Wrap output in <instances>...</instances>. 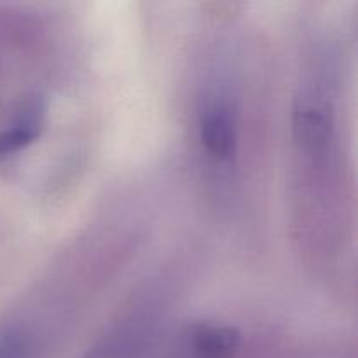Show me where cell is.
I'll return each mask as SVG.
<instances>
[{
    "label": "cell",
    "mask_w": 358,
    "mask_h": 358,
    "mask_svg": "<svg viewBox=\"0 0 358 358\" xmlns=\"http://www.w3.org/2000/svg\"><path fill=\"white\" fill-rule=\"evenodd\" d=\"M196 133L210 170L229 177L240 150V103L224 79H213L203 87L196 108Z\"/></svg>",
    "instance_id": "6da1fadb"
},
{
    "label": "cell",
    "mask_w": 358,
    "mask_h": 358,
    "mask_svg": "<svg viewBox=\"0 0 358 358\" xmlns=\"http://www.w3.org/2000/svg\"><path fill=\"white\" fill-rule=\"evenodd\" d=\"M292 135L299 152L313 163L331 157L336 142L332 90L322 80L304 84L292 108Z\"/></svg>",
    "instance_id": "7a4b0ae2"
},
{
    "label": "cell",
    "mask_w": 358,
    "mask_h": 358,
    "mask_svg": "<svg viewBox=\"0 0 358 358\" xmlns=\"http://www.w3.org/2000/svg\"><path fill=\"white\" fill-rule=\"evenodd\" d=\"M48 105L41 96H31L20 105L9 121L0 126V161L23 152L41 138L45 128Z\"/></svg>",
    "instance_id": "3957f363"
},
{
    "label": "cell",
    "mask_w": 358,
    "mask_h": 358,
    "mask_svg": "<svg viewBox=\"0 0 358 358\" xmlns=\"http://www.w3.org/2000/svg\"><path fill=\"white\" fill-rule=\"evenodd\" d=\"M156 322L149 315L122 320L86 358H138L149 345Z\"/></svg>",
    "instance_id": "277c9868"
},
{
    "label": "cell",
    "mask_w": 358,
    "mask_h": 358,
    "mask_svg": "<svg viewBox=\"0 0 358 358\" xmlns=\"http://www.w3.org/2000/svg\"><path fill=\"white\" fill-rule=\"evenodd\" d=\"M240 332L226 324H199L189 339L194 358H234L240 350Z\"/></svg>",
    "instance_id": "5b68a950"
},
{
    "label": "cell",
    "mask_w": 358,
    "mask_h": 358,
    "mask_svg": "<svg viewBox=\"0 0 358 358\" xmlns=\"http://www.w3.org/2000/svg\"><path fill=\"white\" fill-rule=\"evenodd\" d=\"M38 338L23 322H9L0 327V358H35Z\"/></svg>",
    "instance_id": "8992f818"
}]
</instances>
